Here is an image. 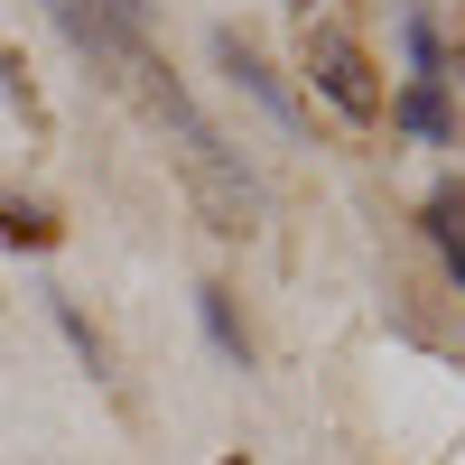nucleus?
I'll return each mask as SVG.
<instances>
[{"instance_id":"nucleus-1","label":"nucleus","mask_w":465,"mask_h":465,"mask_svg":"<svg viewBox=\"0 0 465 465\" xmlns=\"http://www.w3.org/2000/svg\"><path fill=\"white\" fill-rule=\"evenodd\" d=\"M131 74H140V94H149V112H159V122L177 131V159H186V196L205 205V223L214 232H232V242H242V232H261V214H270V196H261V177L232 159L223 149V131L205 122L196 103H186V84H168V65L159 56H131Z\"/></svg>"},{"instance_id":"nucleus-2","label":"nucleus","mask_w":465,"mask_h":465,"mask_svg":"<svg viewBox=\"0 0 465 465\" xmlns=\"http://www.w3.org/2000/svg\"><path fill=\"white\" fill-rule=\"evenodd\" d=\"M307 84H317L344 122H381V84H372V56L354 47L344 28H307Z\"/></svg>"},{"instance_id":"nucleus-3","label":"nucleus","mask_w":465,"mask_h":465,"mask_svg":"<svg viewBox=\"0 0 465 465\" xmlns=\"http://www.w3.org/2000/svg\"><path fill=\"white\" fill-rule=\"evenodd\" d=\"M214 56H223V74H232V84H242L261 112H270V122H298V103H289V84H280V74H270L252 47H242V37H214Z\"/></svg>"},{"instance_id":"nucleus-4","label":"nucleus","mask_w":465,"mask_h":465,"mask_svg":"<svg viewBox=\"0 0 465 465\" xmlns=\"http://www.w3.org/2000/svg\"><path fill=\"white\" fill-rule=\"evenodd\" d=\"M401 122H410L419 140H456V112H447V84H419V74H410V94H401Z\"/></svg>"},{"instance_id":"nucleus-5","label":"nucleus","mask_w":465,"mask_h":465,"mask_svg":"<svg viewBox=\"0 0 465 465\" xmlns=\"http://www.w3.org/2000/svg\"><path fill=\"white\" fill-rule=\"evenodd\" d=\"M0 242H10V252H47V242H56L47 205H19V196H0Z\"/></svg>"},{"instance_id":"nucleus-6","label":"nucleus","mask_w":465,"mask_h":465,"mask_svg":"<svg viewBox=\"0 0 465 465\" xmlns=\"http://www.w3.org/2000/svg\"><path fill=\"white\" fill-rule=\"evenodd\" d=\"M196 317H205V335L223 344V354H232V363H252V335H242V326H232V307H223V289H196Z\"/></svg>"},{"instance_id":"nucleus-7","label":"nucleus","mask_w":465,"mask_h":465,"mask_svg":"<svg viewBox=\"0 0 465 465\" xmlns=\"http://www.w3.org/2000/svg\"><path fill=\"white\" fill-rule=\"evenodd\" d=\"M0 94H10V103L28 112V122H47V112H37V84H28V65H19L10 47H0Z\"/></svg>"},{"instance_id":"nucleus-8","label":"nucleus","mask_w":465,"mask_h":465,"mask_svg":"<svg viewBox=\"0 0 465 465\" xmlns=\"http://www.w3.org/2000/svg\"><path fill=\"white\" fill-rule=\"evenodd\" d=\"M429 232L447 242V270H456V289H465V223H456V205H438V214H429Z\"/></svg>"},{"instance_id":"nucleus-9","label":"nucleus","mask_w":465,"mask_h":465,"mask_svg":"<svg viewBox=\"0 0 465 465\" xmlns=\"http://www.w3.org/2000/svg\"><path fill=\"white\" fill-rule=\"evenodd\" d=\"M223 465H232V456H223Z\"/></svg>"}]
</instances>
